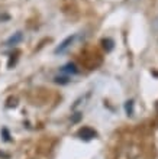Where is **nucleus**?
<instances>
[{
	"instance_id": "f03ea898",
	"label": "nucleus",
	"mask_w": 158,
	"mask_h": 159,
	"mask_svg": "<svg viewBox=\"0 0 158 159\" xmlns=\"http://www.w3.org/2000/svg\"><path fill=\"white\" fill-rule=\"evenodd\" d=\"M77 134H79L80 139H84V140H90V139H94L96 136H97V133H96L93 129H90V127H83V129H80Z\"/></svg>"
},
{
	"instance_id": "20e7f679",
	"label": "nucleus",
	"mask_w": 158,
	"mask_h": 159,
	"mask_svg": "<svg viewBox=\"0 0 158 159\" xmlns=\"http://www.w3.org/2000/svg\"><path fill=\"white\" fill-rule=\"evenodd\" d=\"M61 71L63 72H71V74H77V71H79V70H77V67H75L74 64H67V65H64L63 68H61Z\"/></svg>"
},
{
	"instance_id": "f257e3e1",
	"label": "nucleus",
	"mask_w": 158,
	"mask_h": 159,
	"mask_svg": "<svg viewBox=\"0 0 158 159\" xmlns=\"http://www.w3.org/2000/svg\"><path fill=\"white\" fill-rule=\"evenodd\" d=\"M75 39H77V35H75V34L74 35H70V36H67V38L64 39L61 43H60V46H57V48H55L54 52H55V54H64V52H65V51L68 49L73 43H74Z\"/></svg>"
},
{
	"instance_id": "423d86ee",
	"label": "nucleus",
	"mask_w": 158,
	"mask_h": 159,
	"mask_svg": "<svg viewBox=\"0 0 158 159\" xmlns=\"http://www.w3.org/2000/svg\"><path fill=\"white\" fill-rule=\"evenodd\" d=\"M10 20V15L7 13H0V22H7Z\"/></svg>"
},
{
	"instance_id": "7ed1b4c3",
	"label": "nucleus",
	"mask_w": 158,
	"mask_h": 159,
	"mask_svg": "<svg viewBox=\"0 0 158 159\" xmlns=\"http://www.w3.org/2000/svg\"><path fill=\"white\" fill-rule=\"evenodd\" d=\"M22 39H23V34H22V32H16V34H13L12 36L6 41V46L17 45L19 42H22Z\"/></svg>"
},
{
	"instance_id": "6e6552de",
	"label": "nucleus",
	"mask_w": 158,
	"mask_h": 159,
	"mask_svg": "<svg viewBox=\"0 0 158 159\" xmlns=\"http://www.w3.org/2000/svg\"><path fill=\"white\" fill-rule=\"evenodd\" d=\"M55 83H63V84H65V83H68V81H67V78H60V77H55Z\"/></svg>"
},
{
	"instance_id": "1a4fd4ad",
	"label": "nucleus",
	"mask_w": 158,
	"mask_h": 159,
	"mask_svg": "<svg viewBox=\"0 0 158 159\" xmlns=\"http://www.w3.org/2000/svg\"><path fill=\"white\" fill-rule=\"evenodd\" d=\"M2 132H3V134H4V139H6V140H9V133H7V129H3V130H2Z\"/></svg>"
},
{
	"instance_id": "39448f33",
	"label": "nucleus",
	"mask_w": 158,
	"mask_h": 159,
	"mask_svg": "<svg viewBox=\"0 0 158 159\" xmlns=\"http://www.w3.org/2000/svg\"><path fill=\"white\" fill-rule=\"evenodd\" d=\"M103 46H104V49L106 51H112L113 49V41L112 39H103Z\"/></svg>"
},
{
	"instance_id": "0eeeda50",
	"label": "nucleus",
	"mask_w": 158,
	"mask_h": 159,
	"mask_svg": "<svg viewBox=\"0 0 158 159\" xmlns=\"http://www.w3.org/2000/svg\"><path fill=\"white\" fill-rule=\"evenodd\" d=\"M132 103L133 101H128V104H126V111H128V114H132Z\"/></svg>"
}]
</instances>
